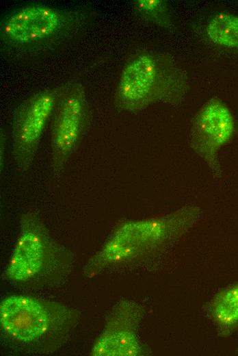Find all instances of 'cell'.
I'll list each match as a JSON object with an SVG mask.
<instances>
[{"mask_svg": "<svg viewBox=\"0 0 238 356\" xmlns=\"http://www.w3.org/2000/svg\"><path fill=\"white\" fill-rule=\"evenodd\" d=\"M87 118L83 88L73 84L62 94L51 131V164L60 173L75 151Z\"/></svg>", "mask_w": 238, "mask_h": 356, "instance_id": "52a82bcc", "label": "cell"}, {"mask_svg": "<svg viewBox=\"0 0 238 356\" xmlns=\"http://www.w3.org/2000/svg\"><path fill=\"white\" fill-rule=\"evenodd\" d=\"M84 12L29 5L8 14L1 25L3 43L17 52H37L70 38L85 24Z\"/></svg>", "mask_w": 238, "mask_h": 356, "instance_id": "7a4b0ae2", "label": "cell"}, {"mask_svg": "<svg viewBox=\"0 0 238 356\" xmlns=\"http://www.w3.org/2000/svg\"><path fill=\"white\" fill-rule=\"evenodd\" d=\"M234 129L235 122L230 111L218 99L207 101L193 119L190 146L215 177L222 175L220 150L230 140Z\"/></svg>", "mask_w": 238, "mask_h": 356, "instance_id": "5b68a950", "label": "cell"}, {"mask_svg": "<svg viewBox=\"0 0 238 356\" xmlns=\"http://www.w3.org/2000/svg\"><path fill=\"white\" fill-rule=\"evenodd\" d=\"M96 342L92 355L96 356H135L141 353L131 312H121L112 320Z\"/></svg>", "mask_w": 238, "mask_h": 356, "instance_id": "9c48e42d", "label": "cell"}, {"mask_svg": "<svg viewBox=\"0 0 238 356\" xmlns=\"http://www.w3.org/2000/svg\"><path fill=\"white\" fill-rule=\"evenodd\" d=\"M59 88L32 94L15 112L12 122V155L18 170L26 172L33 163L47 123L55 106Z\"/></svg>", "mask_w": 238, "mask_h": 356, "instance_id": "277c9868", "label": "cell"}, {"mask_svg": "<svg viewBox=\"0 0 238 356\" xmlns=\"http://www.w3.org/2000/svg\"><path fill=\"white\" fill-rule=\"evenodd\" d=\"M199 207L185 206L169 214L120 225L94 258L96 264L132 260L157 251L185 233L197 220Z\"/></svg>", "mask_w": 238, "mask_h": 356, "instance_id": "6da1fadb", "label": "cell"}, {"mask_svg": "<svg viewBox=\"0 0 238 356\" xmlns=\"http://www.w3.org/2000/svg\"><path fill=\"white\" fill-rule=\"evenodd\" d=\"M211 314L216 324L224 329L238 325V283L220 291L211 304Z\"/></svg>", "mask_w": 238, "mask_h": 356, "instance_id": "30bf717a", "label": "cell"}, {"mask_svg": "<svg viewBox=\"0 0 238 356\" xmlns=\"http://www.w3.org/2000/svg\"><path fill=\"white\" fill-rule=\"evenodd\" d=\"M135 8L145 17L162 27H168L170 19L166 3L161 0H137Z\"/></svg>", "mask_w": 238, "mask_h": 356, "instance_id": "8fae6325", "label": "cell"}, {"mask_svg": "<svg viewBox=\"0 0 238 356\" xmlns=\"http://www.w3.org/2000/svg\"><path fill=\"white\" fill-rule=\"evenodd\" d=\"M184 85L183 75L168 58L143 53L124 68L116 103L124 110H142L157 101H174Z\"/></svg>", "mask_w": 238, "mask_h": 356, "instance_id": "3957f363", "label": "cell"}, {"mask_svg": "<svg viewBox=\"0 0 238 356\" xmlns=\"http://www.w3.org/2000/svg\"><path fill=\"white\" fill-rule=\"evenodd\" d=\"M61 251L39 218L31 213L24 214L7 270L8 276L18 281L34 278Z\"/></svg>", "mask_w": 238, "mask_h": 356, "instance_id": "8992f818", "label": "cell"}, {"mask_svg": "<svg viewBox=\"0 0 238 356\" xmlns=\"http://www.w3.org/2000/svg\"><path fill=\"white\" fill-rule=\"evenodd\" d=\"M0 320L3 331L21 342H31L40 338L51 322L44 305L26 296L5 298L1 303Z\"/></svg>", "mask_w": 238, "mask_h": 356, "instance_id": "ba28073f", "label": "cell"}]
</instances>
